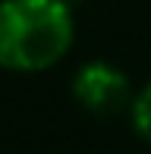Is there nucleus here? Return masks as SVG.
<instances>
[{
    "label": "nucleus",
    "instance_id": "f257e3e1",
    "mask_svg": "<svg viewBox=\"0 0 151 154\" xmlns=\"http://www.w3.org/2000/svg\"><path fill=\"white\" fill-rule=\"evenodd\" d=\"M72 44L69 0H0V66L35 72Z\"/></svg>",
    "mask_w": 151,
    "mask_h": 154
},
{
    "label": "nucleus",
    "instance_id": "f03ea898",
    "mask_svg": "<svg viewBox=\"0 0 151 154\" xmlns=\"http://www.w3.org/2000/svg\"><path fill=\"white\" fill-rule=\"evenodd\" d=\"M72 94L91 113H116L126 104H132V97H129V79L104 60L85 63L76 72Z\"/></svg>",
    "mask_w": 151,
    "mask_h": 154
},
{
    "label": "nucleus",
    "instance_id": "7ed1b4c3",
    "mask_svg": "<svg viewBox=\"0 0 151 154\" xmlns=\"http://www.w3.org/2000/svg\"><path fill=\"white\" fill-rule=\"evenodd\" d=\"M129 107H132V126H135V132L151 142V85L142 88V91L132 97Z\"/></svg>",
    "mask_w": 151,
    "mask_h": 154
}]
</instances>
